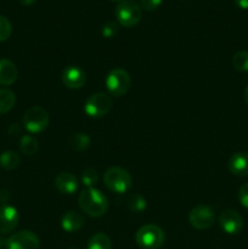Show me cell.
<instances>
[{
	"label": "cell",
	"mask_w": 248,
	"mask_h": 249,
	"mask_svg": "<svg viewBox=\"0 0 248 249\" xmlns=\"http://www.w3.org/2000/svg\"><path fill=\"white\" fill-rule=\"evenodd\" d=\"M78 202H79L80 209L91 218H99V216L105 215L108 211L107 197L94 187L84 190L80 194Z\"/></svg>",
	"instance_id": "cell-1"
},
{
	"label": "cell",
	"mask_w": 248,
	"mask_h": 249,
	"mask_svg": "<svg viewBox=\"0 0 248 249\" xmlns=\"http://www.w3.org/2000/svg\"><path fill=\"white\" fill-rule=\"evenodd\" d=\"M135 241L142 249H159L164 243V232L159 226L147 224L139 229Z\"/></svg>",
	"instance_id": "cell-2"
},
{
	"label": "cell",
	"mask_w": 248,
	"mask_h": 249,
	"mask_svg": "<svg viewBox=\"0 0 248 249\" xmlns=\"http://www.w3.org/2000/svg\"><path fill=\"white\" fill-rule=\"evenodd\" d=\"M105 185L109 191L114 194H125L131 187V177L125 169L112 167L105 173Z\"/></svg>",
	"instance_id": "cell-3"
},
{
	"label": "cell",
	"mask_w": 248,
	"mask_h": 249,
	"mask_svg": "<svg viewBox=\"0 0 248 249\" xmlns=\"http://www.w3.org/2000/svg\"><path fill=\"white\" fill-rule=\"evenodd\" d=\"M117 21L124 27H134L141 21L142 9L134 0H123L116 7Z\"/></svg>",
	"instance_id": "cell-4"
},
{
	"label": "cell",
	"mask_w": 248,
	"mask_h": 249,
	"mask_svg": "<svg viewBox=\"0 0 248 249\" xmlns=\"http://www.w3.org/2000/svg\"><path fill=\"white\" fill-rule=\"evenodd\" d=\"M131 79L126 71L122 68H114L107 74L106 88L108 92L113 96H123L130 89Z\"/></svg>",
	"instance_id": "cell-5"
},
{
	"label": "cell",
	"mask_w": 248,
	"mask_h": 249,
	"mask_svg": "<svg viewBox=\"0 0 248 249\" xmlns=\"http://www.w3.org/2000/svg\"><path fill=\"white\" fill-rule=\"evenodd\" d=\"M112 108V99L105 92H96L89 96L84 104V111L91 118H102Z\"/></svg>",
	"instance_id": "cell-6"
},
{
	"label": "cell",
	"mask_w": 248,
	"mask_h": 249,
	"mask_svg": "<svg viewBox=\"0 0 248 249\" xmlns=\"http://www.w3.org/2000/svg\"><path fill=\"white\" fill-rule=\"evenodd\" d=\"M23 125L29 133H41L49 125V113L43 107H31L29 109H27L23 116Z\"/></svg>",
	"instance_id": "cell-7"
},
{
	"label": "cell",
	"mask_w": 248,
	"mask_h": 249,
	"mask_svg": "<svg viewBox=\"0 0 248 249\" xmlns=\"http://www.w3.org/2000/svg\"><path fill=\"white\" fill-rule=\"evenodd\" d=\"M189 221L192 228L197 229V230H207L214 224L215 215L211 207L206 206V204H199L190 212Z\"/></svg>",
	"instance_id": "cell-8"
},
{
	"label": "cell",
	"mask_w": 248,
	"mask_h": 249,
	"mask_svg": "<svg viewBox=\"0 0 248 249\" xmlns=\"http://www.w3.org/2000/svg\"><path fill=\"white\" fill-rule=\"evenodd\" d=\"M6 249H39L40 241L32 231H19L6 240Z\"/></svg>",
	"instance_id": "cell-9"
},
{
	"label": "cell",
	"mask_w": 248,
	"mask_h": 249,
	"mask_svg": "<svg viewBox=\"0 0 248 249\" xmlns=\"http://www.w3.org/2000/svg\"><path fill=\"white\" fill-rule=\"evenodd\" d=\"M219 225L228 235H237L243 229V219L235 209H226L219 216Z\"/></svg>",
	"instance_id": "cell-10"
},
{
	"label": "cell",
	"mask_w": 248,
	"mask_h": 249,
	"mask_svg": "<svg viewBox=\"0 0 248 249\" xmlns=\"http://www.w3.org/2000/svg\"><path fill=\"white\" fill-rule=\"evenodd\" d=\"M19 215L15 207L2 204L0 207V233L6 235L12 232L18 225Z\"/></svg>",
	"instance_id": "cell-11"
},
{
	"label": "cell",
	"mask_w": 248,
	"mask_h": 249,
	"mask_svg": "<svg viewBox=\"0 0 248 249\" xmlns=\"http://www.w3.org/2000/svg\"><path fill=\"white\" fill-rule=\"evenodd\" d=\"M62 82L70 89H79L87 82V75L80 67L68 66L62 72Z\"/></svg>",
	"instance_id": "cell-12"
},
{
	"label": "cell",
	"mask_w": 248,
	"mask_h": 249,
	"mask_svg": "<svg viewBox=\"0 0 248 249\" xmlns=\"http://www.w3.org/2000/svg\"><path fill=\"white\" fill-rule=\"evenodd\" d=\"M229 170L237 177H248V152H236L229 160Z\"/></svg>",
	"instance_id": "cell-13"
},
{
	"label": "cell",
	"mask_w": 248,
	"mask_h": 249,
	"mask_svg": "<svg viewBox=\"0 0 248 249\" xmlns=\"http://www.w3.org/2000/svg\"><path fill=\"white\" fill-rule=\"evenodd\" d=\"M55 186L61 194L73 195L78 190V180L72 173L63 172L56 177Z\"/></svg>",
	"instance_id": "cell-14"
},
{
	"label": "cell",
	"mask_w": 248,
	"mask_h": 249,
	"mask_svg": "<svg viewBox=\"0 0 248 249\" xmlns=\"http://www.w3.org/2000/svg\"><path fill=\"white\" fill-rule=\"evenodd\" d=\"M18 75L16 65L6 58H0V85L9 87L14 84Z\"/></svg>",
	"instance_id": "cell-15"
},
{
	"label": "cell",
	"mask_w": 248,
	"mask_h": 249,
	"mask_svg": "<svg viewBox=\"0 0 248 249\" xmlns=\"http://www.w3.org/2000/svg\"><path fill=\"white\" fill-rule=\"evenodd\" d=\"M61 225H62L63 230L67 231V232H75V231L80 230L83 228V225H84V218L78 212L70 211L62 216Z\"/></svg>",
	"instance_id": "cell-16"
},
{
	"label": "cell",
	"mask_w": 248,
	"mask_h": 249,
	"mask_svg": "<svg viewBox=\"0 0 248 249\" xmlns=\"http://www.w3.org/2000/svg\"><path fill=\"white\" fill-rule=\"evenodd\" d=\"M16 102L14 91L7 88H0V114H5L11 111Z\"/></svg>",
	"instance_id": "cell-17"
},
{
	"label": "cell",
	"mask_w": 248,
	"mask_h": 249,
	"mask_svg": "<svg viewBox=\"0 0 248 249\" xmlns=\"http://www.w3.org/2000/svg\"><path fill=\"white\" fill-rule=\"evenodd\" d=\"M21 158L14 151H5L0 155V165L6 170H14L19 165Z\"/></svg>",
	"instance_id": "cell-18"
},
{
	"label": "cell",
	"mask_w": 248,
	"mask_h": 249,
	"mask_svg": "<svg viewBox=\"0 0 248 249\" xmlns=\"http://www.w3.org/2000/svg\"><path fill=\"white\" fill-rule=\"evenodd\" d=\"M88 249H112L111 238L106 233H95L88 242Z\"/></svg>",
	"instance_id": "cell-19"
},
{
	"label": "cell",
	"mask_w": 248,
	"mask_h": 249,
	"mask_svg": "<svg viewBox=\"0 0 248 249\" xmlns=\"http://www.w3.org/2000/svg\"><path fill=\"white\" fill-rule=\"evenodd\" d=\"M68 142H70L71 147L75 151H85L90 147V140L89 136L87 134H74V135L71 136L68 139Z\"/></svg>",
	"instance_id": "cell-20"
},
{
	"label": "cell",
	"mask_w": 248,
	"mask_h": 249,
	"mask_svg": "<svg viewBox=\"0 0 248 249\" xmlns=\"http://www.w3.org/2000/svg\"><path fill=\"white\" fill-rule=\"evenodd\" d=\"M19 150L27 156H32L38 151V141L32 135H23L19 140Z\"/></svg>",
	"instance_id": "cell-21"
},
{
	"label": "cell",
	"mask_w": 248,
	"mask_h": 249,
	"mask_svg": "<svg viewBox=\"0 0 248 249\" xmlns=\"http://www.w3.org/2000/svg\"><path fill=\"white\" fill-rule=\"evenodd\" d=\"M232 66L240 72H248V51H238L232 57Z\"/></svg>",
	"instance_id": "cell-22"
},
{
	"label": "cell",
	"mask_w": 248,
	"mask_h": 249,
	"mask_svg": "<svg viewBox=\"0 0 248 249\" xmlns=\"http://www.w3.org/2000/svg\"><path fill=\"white\" fill-rule=\"evenodd\" d=\"M12 33V26L9 18L0 15V43L7 40Z\"/></svg>",
	"instance_id": "cell-23"
},
{
	"label": "cell",
	"mask_w": 248,
	"mask_h": 249,
	"mask_svg": "<svg viewBox=\"0 0 248 249\" xmlns=\"http://www.w3.org/2000/svg\"><path fill=\"white\" fill-rule=\"evenodd\" d=\"M128 206L133 212L140 213V212L145 211L146 209V201L145 198H142V197L140 196V195H133V196H130V198L128 199Z\"/></svg>",
	"instance_id": "cell-24"
},
{
	"label": "cell",
	"mask_w": 248,
	"mask_h": 249,
	"mask_svg": "<svg viewBox=\"0 0 248 249\" xmlns=\"http://www.w3.org/2000/svg\"><path fill=\"white\" fill-rule=\"evenodd\" d=\"M97 180H99V174H97L96 170L91 169V168L85 169L84 172L82 173V182L88 187V189L94 186L97 182Z\"/></svg>",
	"instance_id": "cell-25"
},
{
	"label": "cell",
	"mask_w": 248,
	"mask_h": 249,
	"mask_svg": "<svg viewBox=\"0 0 248 249\" xmlns=\"http://www.w3.org/2000/svg\"><path fill=\"white\" fill-rule=\"evenodd\" d=\"M118 32V24L114 22H107L104 27H102V36L106 38H112Z\"/></svg>",
	"instance_id": "cell-26"
},
{
	"label": "cell",
	"mask_w": 248,
	"mask_h": 249,
	"mask_svg": "<svg viewBox=\"0 0 248 249\" xmlns=\"http://www.w3.org/2000/svg\"><path fill=\"white\" fill-rule=\"evenodd\" d=\"M163 0H140V6L145 11H155L160 6Z\"/></svg>",
	"instance_id": "cell-27"
},
{
	"label": "cell",
	"mask_w": 248,
	"mask_h": 249,
	"mask_svg": "<svg viewBox=\"0 0 248 249\" xmlns=\"http://www.w3.org/2000/svg\"><path fill=\"white\" fill-rule=\"evenodd\" d=\"M238 201H240L241 206L248 209V182L243 184L238 190Z\"/></svg>",
	"instance_id": "cell-28"
},
{
	"label": "cell",
	"mask_w": 248,
	"mask_h": 249,
	"mask_svg": "<svg viewBox=\"0 0 248 249\" xmlns=\"http://www.w3.org/2000/svg\"><path fill=\"white\" fill-rule=\"evenodd\" d=\"M10 198V195L7 190H0V202L1 203H6Z\"/></svg>",
	"instance_id": "cell-29"
},
{
	"label": "cell",
	"mask_w": 248,
	"mask_h": 249,
	"mask_svg": "<svg viewBox=\"0 0 248 249\" xmlns=\"http://www.w3.org/2000/svg\"><path fill=\"white\" fill-rule=\"evenodd\" d=\"M235 4L237 5L240 9H243V10L248 9V0H235Z\"/></svg>",
	"instance_id": "cell-30"
},
{
	"label": "cell",
	"mask_w": 248,
	"mask_h": 249,
	"mask_svg": "<svg viewBox=\"0 0 248 249\" xmlns=\"http://www.w3.org/2000/svg\"><path fill=\"white\" fill-rule=\"evenodd\" d=\"M19 2H21L22 5H26V6H29V5L34 4L35 2V0H18Z\"/></svg>",
	"instance_id": "cell-31"
},
{
	"label": "cell",
	"mask_w": 248,
	"mask_h": 249,
	"mask_svg": "<svg viewBox=\"0 0 248 249\" xmlns=\"http://www.w3.org/2000/svg\"><path fill=\"white\" fill-rule=\"evenodd\" d=\"M245 101H246V104L248 105V87L246 88V90H245Z\"/></svg>",
	"instance_id": "cell-32"
},
{
	"label": "cell",
	"mask_w": 248,
	"mask_h": 249,
	"mask_svg": "<svg viewBox=\"0 0 248 249\" xmlns=\"http://www.w3.org/2000/svg\"><path fill=\"white\" fill-rule=\"evenodd\" d=\"M5 243H6V240H4V238L0 237V249H1L2 247H4Z\"/></svg>",
	"instance_id": "cell-33"
},
{
	"label": "cell",
	"mask_w": 248,
	"mask_h": 249,
	"mask_svg": "<svg viewBox=\"0 0 248 249\" xmlns=\"http://www.w3.org/2000/svg\"><path fill=\"white\" fill-rule=\"evenodd\" d=\"M111 1H117V2H121V1H123V0H111Z\"/></svg>",
	"instance_id": "cell-34"
},
{
	"label": "cell",
	"mask_w": 248,
	"mask_h": 249,
	"mask_svg": "<svg viewBox=\"0 0 248 249\" xmlns=\"http://www.w3.org/2000/svg\"><path fill=\"white\" fill-rule=\"evenodd\" d=\"M68 249H78V248H68Z\"/></svg>",
	"instance_id": "cell-35"
}]
</instances>
